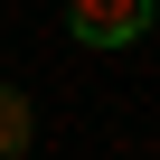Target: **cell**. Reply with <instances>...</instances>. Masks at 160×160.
Here are the masks:
<instances>
[{
	"instance_id": "cell-1",
	"label": "cell",
	"mask_w": 160,
	"mask_h": 160,
	"mask_svg": "<svg viewBox=\"0 0 160 160\" xmlns=\"http://www.w3.org/2000/svg\"><path fill=\"white\" fill-rule=\"evenodd\" d=\"M160 19V0H66V28L85 38V47H122Z\"/></svg>"
},
{
	"instance_id": "cell-2",
	"label": "cell",
	"mask_w": 160,
	"mask_h": 160,
	"mask_svg": "<svg viewBox=\"0 0 160 160\" xmlns=\"http://www.w3.org/2000/svg\"><path fill=\"white\" fill-rule=\"evenodd\" d=\"M28 132H38L28 94H19V85H0V160H19V151H28Z\"/></svg>"
}]
</instances>
